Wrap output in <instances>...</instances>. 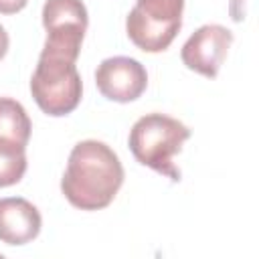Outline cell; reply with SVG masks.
<instances>
[{
  "mask_svg": "<svg viewBox=\"0 0 259 259\" xmlns=\"http://www.w3.org/2000/svg\"><path fill=\"white\" fill-rule=\"evenodd\" d=\"M233 42V32L221 24H204L194 30L180 51L182 63L208 79H214Z\"/></svg>",
  "mask_w": 259,
  "mask_h": 259,
  "instance_id": "6",
  "label": "cell"
},
{
  "mask_svg": "<svg viewBox=\"0 0 259 259\" xmlns=\"http://www.w3.org/2000/svg\"><path fill=\"white\" fill-rule=\"evenodd\" d=\"M42 219L38 208L20 196L0 198V241L6 245H26L38 237Z\"/></svg>",
  "mask_w": 259,
  "mask_h": 259,
  "instance_id": "8",
  "label": "cell"
},
{
  "mask_svg": "<svg viewBox=\"0 0 259 259\" xmlns=\"http://www.w3.org/2000/svg\"><path fill=\"white\" fill-rule=\"evenodd\" d=\"M8 42H10V40H8V32H6L4 26L0 24V59L6 55V51H8Z\"/></svg>",
  "mask_w": 259,
  "mask_h": 259,
  "instance_id": "12",
  "label": "cell"
},
{
  "mask_svg": "<svg viewBox=\"0 0 259 259\" xmlns=\"http://www.w3.org/2000/svg\"><path fill=\"white\" fill-rule=\"evenodd\" d=\"M87 24L89 18L83 0H47L42 6V26L47 30L42 49L77 59Z\"/></svg>",
  "mask_w": 259,
  "mask_h": 259,
  "instance_id": "5",
  "label": "cell"
},
{
  "mask_svg": "<svg viewBox=\"0 0 259 259\" xmlns=\"http://www.w3.org/2000/svg\"><path fill=\"white\" fill-rule=\"evenodd\" d=\"M95 83L103 97L117 103L136 101L148 87L146 67L132 57L103 59L95 71Z\"/></svg>",
  "mask_w": 259,
  "mask_h": 259,
  "instance_id": "7",
  "label": "cell"
},
{
  "mask_svg": "<svg viewBox=\"0 0 259 259\" xmlns=\"http://www.w3.org/2000/svg\"><path fill=\"white\" fill-rule=\"evenodd\" d=\"M26 172V146L0 138V188L22 180Z\"/></svg>",
  "mask_w": 259,
  "mask_h": 259,
  "instance_id": "10",
  "label": "cell"
},
{
  "mask_svg": "<svg viewBox=\"0 0 259 259\" xmlns=\"http://www.w3.org/2000/svg\"><path fill=\"white\" fill-rule=\"evenodd\" d=\"M121 184L123 166L107 144L83 140L73 146L61 190L75 208L99 210L109 206Z\"/></svg>",
  "mask_w": 259,
  "mask_h": 259,
  "instance_id": "1",
  "label": "cell"
},
{
  "mask_svg": "<svg viewBox=\"0 0 259 259\" xmlns=\"http://www.w3.org/2000/svg\"><path fill=\"white\" fill-rule=\"evenodd\" d=\"M26 4L28 0H0V14H16Z\"/></svg>",
  "mask_w": 259,
  "mask_h": 259,
  "instance_id": "11",
  "label": "cell"
},
{
  "mask_svg": "<svg viewBox=\"0 0 259 259\" xmlns=\"http://www.w3.org/2000/svg\"><path fill=\"white\" fill-rule=\"evenodd\" d=\"M75 61L69 55L42 49L30 77V93L47 115L63 117L79 105L83 83Z\"/></svg>",
  "mask_w": 259,
  "mask_h": 259,
  "instance_id": "3",
  "label": "cell"
},
{
  "mask_svg": "<svg viewBox=\"0 0 259 259\" xmlns=\"http://www.w3.org/2000/svg\"><path fill=\"white\" fill-rule=\"evenodd\" d=\"M30 130L32 123L26 109L12 97H0V138L26 146L30 140Z\"/></svg>",
  "mask_w": 259,
  "mask_h": 259,
  "instance_id": "9",
  "label": "cell"
},
{
  "mask_svg": "<svg viewBox=\"0 0 259 259\" xmlns=\"http://www.w3.org/2000/svg\"><path fill=\"white\" fill-rule=\"evenodd\" d=\"M190 138V130L166 113H148L142 115L130 130V150L134 158L158 174L170 178L172 182L180 180V170L174 166L172 158L182 150V144Z\"/></svg>",
  "mask_w": 259,
  "mask_h": 259,
  "instance_id": "2",
  "label": "cell"
},
{
  "mask_svg": "<svg viewBox=\"0 0 259 259\" xmlns=\"http://www.w3.org/2000/svg\"><path fill=\"white\" fill-rule=\"evenodd\" d=\"M184 0H136L125 18L130 40L144 53H162L182 26Z\"/></svg>",
  "mask_w": 259,
  "mask_h": 259,
  "instance_id": "4",
  "label": "cell"
}]
</instances>
